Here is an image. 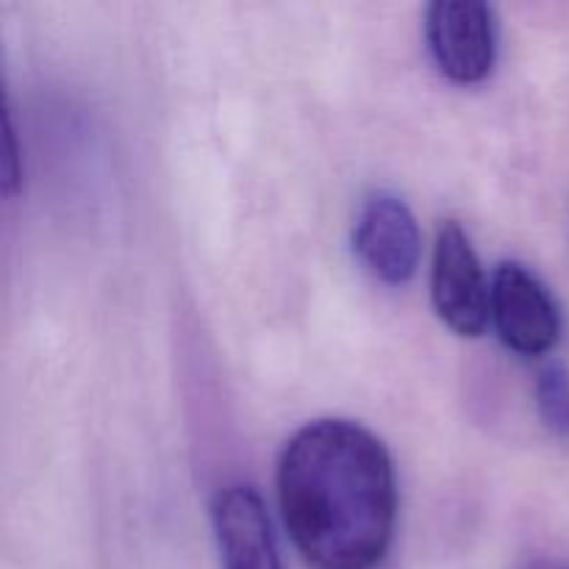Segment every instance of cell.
Masks as SVG:
<instances>
[{
    "label": "cell",
    "mask_w": 569,
    "mask_h": 569,
    "mask_svg": "<svg viewBox=\"0 0 569 569\" xmlns=\"http://www.w3.org/2000/svg\"><path fill=\"white\" fill-rule=\"evenodd\" d=\"M211 526L222 569H283L270 511L256 487L228 483L217 489Z\"/></svg>",
    "instance_id": "8992f818"
},
{
    "label": "cell",
    "mask_w": 569,
    "mask_h": 569,
    "mask_svg": "<svg viewBox=\"0 0 569 569\" xmlns=\"http://www.w3.org/2000/svg\"><path fill=\"white\" fill-rule=\"evenodd\" d=\"M6 128V164H3V194L6 198H14L22 187V156L17 148V131L14 120H11V111L6 109L3 117Z\"/></svg>",
    "instance_id": "ba28073f"
},
{
    "label": "cell",
    "mask_w": 569,
    "mask_h": 569,
    "mask_svg": "<svg viewBox=\"0 0 569 569\" xmlns=\"http://www.w3.org/2000/svg\"><path fill=\"white\" fill-rule=\"evenodd\" d=\"M537 409L553 437L569 439V370L561 361H548L539 370Z\"/></svg>",
    "instance_id": "52a82bcc"
},
{
    "label": "cell",
    "mask_w": 569,
    "mask_h": 569,
    "mask_svg": "<svg viewBox=\"0 0 569 569\" xmlns=\"http://www.w3.org/2000/svg\"><path fill=\"white\" fill-rule=\"evenodd\" d=\"M278 503L311 567L376 569L398 526L395 461L361 422L315 420L283 445Z\"/></svg>",
    "instance_id": "6da1fadb"
},
{
    "label": "cell",
    "mask_w": 569,
    "mask_h": 569,
    "mask_svg": "<svg viewBox=\"0 0 569 569\" xmlns=\"http://www.w3.org/2000/svg\"><path fill=\"white\" fill-rule=\"evenodd\" d=\"M426 39L437 70L453 83H481L498 61V17L483 0H433Z\"/></svg>",
    "instance_id": "3957f363"
},
{
    "label": "cell",
    "mask_w": 569,
    "mask_h": 569,
    "mask_svg": "<svg viewBox=\"0 0 569 569\" xmlns=\"http://www.w3.org/2000/svg\"><path fill=\"white\" fill-rule=\"evenodd\" d=\"M492 326L517 356L542 359L561 339V309L537 272L520 261H500L492 276Z\"/></svg>",
    "instance_id": "277c9868"
},
{
    "label": "cell",
    "mask_w": 569,
    "mask_h": 569,
    "mask_svg": "<svg viewBox=\"0 0 569 569\" xmlns=\"http://www.w3.org/2000/svg\"><path fill=\"white\" fill-rule=\"evenodd\" d=\"M431 300L439 320L459 337H481L492 322V281L470 237L456 220H445L433 242Z\"/></svg>",
    "instance_id": "7a4b0ae2"
},
{
    "label": "cell",
    "mask_w": 569,
    "mask_h": 569,
    "mask_svg": "<svg viewBox=\"0 0 569 569\" xmlns=\"http://www.w3.org/2000/svg\"><path fill=\"white\" fill-rule=\"evenodd\" d=\"M353 250L361 264L389 287H403L417 276L422 237L415 211L395 192L367 194L353 228Z\"/></svg>",
    "instance_id": "5b68a950"
}]
</instances>
